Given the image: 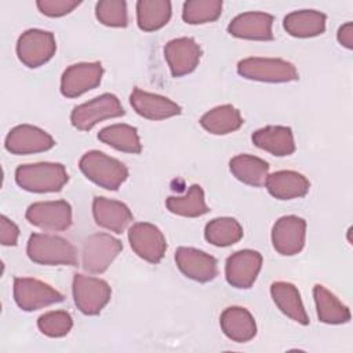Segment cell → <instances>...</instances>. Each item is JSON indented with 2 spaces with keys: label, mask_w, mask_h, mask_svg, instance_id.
Instances as JSON below:
<instances>
[{
  "label": "cell",
  "mask_w": 353,
  "mask_h": 353,
  "mask_svg": "<svg viewBox=\"0 0 353 353\" xmlns=\"http://www.w3.org/2000/svg\"><path fill=\"white\" fill-rule=\"evenodd\" d=\"M68 179V172L59 163L22 164L15 170L17 185L33 193L59 192Z\"/></svg>",
  "instance_id": "1"
},
{
  "label": "cell",
  "mask_w": 353,
  "mask_h": 353,
  "mask_svg": "<svg viewBox=\"0 0 353 353\" xmlns=\"http://www.w3.org/2000/svg\"><path fill=\"white\" fill-rule=\"evenodd\" d=\"M26 254L30 261L39 265H77V252L73 244L55 234L33 233L28 240Z\"/></svg>",
  "instance_id": "2"
},
{
  "label": "cell",
  "mask_w": 353,
  "mask_h": 353,
  "mask_svg": "<svg viewBox=\"0 0 353 353\" xmlns=\"http://www.w3.org/2000/svg\"><path fill=\"white\" fill-rule=\"evenodd\" d=\"M79 167L87 179L108 190H117L128 178V170L121 161L99 150L84 153Z\"/></svg>",
  "instance_id": "3"
},
{
  "label": "cell",
  "mask_w": 353,
  "mask_h": 353,
  "mask_svg": "<svg viewBox=\"0 0 353 353\" xmlns=\"http://www.w3.org/2000/svg\"><path fill=\"white\" fill-rule=\"evenodd\" d=\"M237 73L248 80L263 83H288L298 80L295 66L280 58L250 57L237 63Z\"/></svg>",
  "instance_id": "4"
},
{
  "label": "cell",
  "mask_w": 353,
  "mask_h": 353,
  "mask_svg": "<svg viewBox=\"0 0 353 353\" xmlns=\"http://www.w3.org/2000/svg\"><path fill=\"white\" fill-rule=\"evenodd\" d=\"M123 114L124 109L119 98L106 92L88 102L74 106L70 113V123L80 131H90L99 121L120 117Z\"/></svg>",
  "instance_id": "5"
},
{
  "label": "cell",
  "mask_w": 353,
  "mask_h": 353,
  "mask_svg": "<svg viewBox=\"0 0 353 353\" xmlns=\"http://www.w3.org/2000/svg\"><path fill=\"white\" fill-rule=\"evenodd\" d=\"M72 292L74 305L87 316L99 314L112 296V290L105 280L80 273L73 277Z\"/></svg>",
  "instance_id": "6"
},
{
  "label": "cell",
  "mask_w": 353,
  "mask_h": 353,
  "mask_svg": "<svg viewBox=\"0 0 353 353\" xmlns=\"http://www.w3.org/2000/svg\"><path fill=\"white\" fill-rule=\"evenodd\" d=\"M55 51V37L47 30H25L17 41L18 59L28 68H39L47 63L54 57Z\"/></svg>",
  "instance_id": "7"
},
{
  "label": "cell",
  "mask_w": 353,
  "mask_h": 353,
  "mask_svg": "<svg viewBox=\"0 0 353 353\" xmlns=\"http://www.w3.org/2000/svg\"><path fill=\"white\" fill-rule=\"evenodd\" d=\"M123 244L108 233H95L85 239L81 252L84 270L90 273H103L114 258L121 252Z\"/></svg>",
  "instance_id": "8"
},
{
  "label": "cell",
  "mask_w": 353,
  "mask_h": 353,
  "mask_svg": "<svg viewBox=\"0 0 353 353\" xmlns=\"http://www.w3.org/2000/svg\"><path fill=\"white\" fill-rule=\"evenodd\" d=\"M14 299L25 312L39 310L41 307L63 301V295L50 284L32 277L14 279Z\"/></svg>",
  "instance_id": "9"
},
{
  "label": "cell",
  "mask_w": 353,
  "mask_h": 353,
  "mask_svg": "<svg viewBox=\"0 0 353 353\" xmlns=\"http://www.w3.org/2000/svg\"><path fill=\"white\" fill-rule=\"evenodd\" d=\"M128 241L132 251L149 263H159L167 250L163 232L149 222L134 223L128 229Z\"/></svg>",
  "instance_id": "10"
},
{
  "label": "cell",
  "mask_w": 353,
  "mask_h": 353,
  "mask_svg": "<svg viewBox=\"0 0 353 353\" xmlns=\"http://www.w3.org/2000/svg\"><path fill=\"white\" fill-rule=\"evenodd\" d=\"M26 219L43 230L61 232L72 225V207L65 200L39 201L28 207Z\"/></svg>",
  "instance_id": "11"
},
{
  "label": "cell",
  "mask_w": 353,
  "mask_h": 353,
  "mask_svg": "<svg viewBox=\"0 0 353 353\" xmlns=\"http://www.w3.org/2000/svg\"><path fill=\"white\" fill-rule=\"evenodd\" d=\"M103 68L101 62H80L66 68L61 77V92L66 98H76L101 84Z\"/></svg>",
  "instance_id": "12"
},
{
  "label": "cell",
  "mask_w": 353,
  "mask_h": 353,
  "mask_svg": "<svg viewBox=\"0 0 353 353\" xmlns=\"http://www.w3.org/2000/svg\"><path fill=\"white\" fill-rule=\"evenodd\" d=\"M306 239V222L296 215L279 218L272 229L273 248L281 255H295L302 251Z\"/></svg>",
  "instance_id": "13"
},
{
  "label": "cell",
  "mask_w": 353,
  "mask_h": 353,
  "mask_svg": "<svg viewBox=\"0 0 353 353\" xmlns=\"http://www.w3.org/2000/svg\"><path fill=\"white\" fill-rule=\"evenodd\" d=\"M262 268V255L254 250H240L232 254L225 263L226 281L236 288H250Z\"/></svg>",
  "instance_id": "14"
},
{
  "label": "cell",
  "mask_w": 353,
  "mask_h": 353,
  "mask_svg": "<svg viewBox=\"0 0 353 353\" xmlns=\"http://www.w3.org/2000/svg\"><path fill=\"white\" fill-rule=\"evenodd\" d=\"M54 138L44 130L30 125L21 124L14 127L6 137L4 146L12 154H32L50 150L54 148Z\"/></svg>",
  "instance_id": "15"
},
{
  "label": "cell",
  "mask_w": 353,
  "mask_h": 353,
  "mask_svg": "<svg viewBox=\"0 0 353 353\" xmlns=\"http://www.w3.org/2000/svg\"><path fill=\"white\" fill-rule=\"evenodd\" d=\"M178 269L189 279L199 283H208L218 276L216 259L197 248L179 247L175 251Z\"/></svg>",
  "instance_id": "16"
},
{
  "label": "cell",
  "mask_w": 353,
  "mask_h": 353,
  "mask_svg": "<svg viewBox=\"0 0 353 353\" xmlns=\"http://www.w3.org/2000/svg\"><path fill=\"white\" fill-rule=\"evenodd\" d=\"M164 58L174 77L192 73L201 58V48L192 37L170 40L164 47Z\"/></svg>",
  "instance_id": "17"
},
{
  "label": "cell",
  "mask_w": 353,
  "mask_h": 353,
  "mask_svg": "<svg viewBox=\"0 0 353 353\" xmlns=\"http://www.w3.org/2000/svg\"><path fill=\"white\" fill-rule=\"evenodd\" d=\"M273 17L266 12L248 11L234 17L228 25V32L237 37L245 40H273Z\"/></svg>",
  "instance_id": "18"
},
{
  "label": "cell",
  "mask_w": 353,
  "mask_h": 353,
  "mask_svg": "<svg viewBox=\"0 0 353 353\" xmlns=\"http://www.w3.org/2000/svg\"><path fill=\"white\" fill-rule=\"evenodd\" d=\"M132 109L148 120H164L181 113V106L167 97L134 88L130 95Z\"/></svg>",
  "instance_id": "19"
},
{
  "label": "cell",
  "mask_w": 353,
  "mask_h": 353,
  "mask_svg": "<svg viewBox=\"0 0 353 353\" xmlns=\"http://www.w3.org/2000/svg\"><path fill=\"white\" fill-rule=\"evenodd\" d=\"M92 215L97 225L114 233L124 232L134 218L132 212L124 203L106 197L94 199Z\"/></svg>",
  "instance_id": "20"
},
{
  "label": "cell",
  "mask_w": 353,
  "mask_h": 353,
  "mask_svg": "<svg viewBox=\"0 0 353 353\" xmlns=\"http://www.w3.org/2000/svg\"><path fill=\"white\" fill-rule=\"evenodd\" d=\"M251 139L256 148L277 157L290 156L295 152L294 134L290 127L268 125L256 130Z\"/></svg>",
  "instance_id": "21"
},
{
  "label": "cell",
  "mask_w": 353,
  "mask_h": 353,
  "mask_svg": "<svg viewBox=\"0 0 353 353\" xmlns=\"http://www.w3.org/2000/svg\"><path fill=\"white\" fill-rule=\"evenodd\" d=\"M223 334L237 343L251 341L256 335V323L252 314L241 306L226 307L219 319Z\"/></svg>",
  "instance_id": "22"
},
{
  "label": "cell",
  "mask_w": 353,
  "mask_h": 353,
  "mask_svg": "<svg viewBox=\"0 0 353 353\" xmlns=\"http://www.w3.org/2000/svg\"><path fill=\"white\" fill-rule=\"evenodd\" d=\"M265 186L273 197L279 200H292L303 197L309 192L310 183L296 171L283 170L268 175Z\"/></svg>",
  "instance_id": "23"
},
{
  "label": "cell",
  "mask_w": 353,
  "mask_h": 353,
  "mask_svg": "<svg viewBox=\"0 0 353 353\" xmlns=\"http://www.w3.org/2000/svg\"><path fill=\"white\" fill-rule=\"evenodd\" d=\"M270 295L276 306L290 319L299 324H309L307 313L303 307L298 288L287 281H274L270 285Z\"/></svg>",
  "instance_id": "24"
},
{
  "label": "cell",
  "mask_w": 353,
  "mask_h": 353,
  "mask_svg": "<svg viewBox=\"0 0 353 353\" xmlns=\"http://www.w3.org/2000/svg\"><path fill=\"white\" fill-rule=\"evenodd\" d=\"M325 15L316 10L292 11L284 17L283 26L294 37H314L325 30Z\"/></svg>",
  "instance_id": "25"
},
{
  "label": "cell",
  "mask_w": 353,
  "mask_h": 353,
  "mask_svg": "<svg viewBox=\"0 0 353 353\" xmlns=\"http://www.w3.org/2000/svg\"><path fill=\"white\" fill-rule=\"evenodd\" d=\"M230 172L240 182L250 186H263L269 175V164L251 154H237L229 161Z\"/></svg>",
  "instance_id": "26"
},
{
  "label": "cell",
  "mask_w": 353,
  "mask_h": 353,
  "mask_svg": "<svg viewBox=\"0 0 353 353\" xmlns=\"http://www.w3.org/2000/svg\"><path fill=\"white\" fill-rule=\"evenodd\" d=\"M313 298L316 303L317 317L325 324H343L350 320V310L324 285L313 287Z\"/></svg>",
  "instance_id": "27"
},
{
  "label": "cell",
  "mask_w": 353,
  "mask_h": 353,
  "mask_svg": "<svg viewBox=\"0 0 353 353\" xmlns=\"http://www.w3.org/2000/svg\"><path fill=\"white\" fill-rule=\"evenodd\" d=\"M243 123L240 112L232 105L216 106L204 113L200 119V125L214 135H226L237 131Z\"/></svg>",
  "instance_id": "28"
},
{
  "label": "cell",
  "mask_w": 353,
  "mask_h": 353,
  "mask_svg": "<svg viewBox=\"0 0 353 353\" xmlns=\"http://www.w3.org/2000/svg\"><path fill=\"white\" fill-rule=\"evenodd\" d=\"M171 18V3L168 0H139L137 3V22L145 32L159 30Z\"/></svg>",
  "instance_id": "29"
},
{
  "label": "cell",
  "mask_w": 353,
  "mask_h": 353,
  "mask_svg": "<svg viewBox=\"0 0 353 353\" xmlns=\"http://www.w3.org/2000/svg\"><path fill=\"white\" fill-rule=\"evenodd\" d=\"M98 139L120 152L138 154L142 150L137 128L128 124L108 125L98 132Z\"/></svg>",
  "instance_id": "30"
},
{
  "label": "cell",
  "mask_w": 353,
  "mask_h": 353,
  "mask_svg": "<svg viewBox=\"0 0 353 353\" xmlns=\"http://www.w3.org/2000/svg\"><path fill=\"white\" fill-rule=\"evenodd\" d=\"M167 210L175 215L196 218L210 211L200 185H192L183 196H171L165 201Z\"/></svg>",
  "instance_id": "31"
},
{
  "label": "cell",
  "mask_w": 353,
  "mask_h": 353,
  "mask_svg": "<svg viewBox=\"0 0 353 353\" xmlns=\"http://www.w3.org/2000/svg\"><path fill=\"white\" fill-rule=\"evenodd\" d=\"M204 237L212 245L228 247L241 240L243 228L234 218H214L205 225Z\"/></svg>",
  "instance_id": "32"
},
{
  "label": "cell",
  "mask_w": 353,
  "mask_h": 353,
  "mask_svg": "<svg viewBox=\"0 0 353 353\" xmlns=\"http://www.w3.org/2000/svg\"><path fill=\"white\" fill-rule=\"evenodd\" d=\"M222 14L221 0H189L183 3L182 19L190 25L216 21Z\"/></svg>",
  "instance_id": "33"
},
{
  "label": "cell",
  "mask_w": 353,
  "mask_h": 353,
  "mask_svg": "<svg viewBox=\"0 0 353 353\" xmlns=\"http://www.w3.org/2000/svg\"><path fill=\"white\" fill-rule=\"evenodd\" d=\"M97 19L110 28H125L128 23L127 4L124 0H102L95 6Z\"/></svg>",
  "instance_id": "34"
},
{
  "label": "cell",
  "mask_w": 353,
  "mask_h": 353,
  "mask_svg": "<svg viewBox=\"0 0 353 353\" xmlns=\"http://www.w3.org/2000/svg\"><path fill=\"white\" fill-rule=\"evenodd\" d=\"M39 330L51 338H61L69 334L73 327L72 316L65 310H52L41 314L37 320Z\"/></svg>",
  "instance_id": "35"
},
{
  "label": "cell",
  "mask_w": 353,
  "mask_h": 353,
  "mask_svg": "<svg viewBox=\"0 0 353 353\" xmlns=\"http://www.w3.org/2000/svg\"><path fill=\"white\" fill-rule=\"evenodd\" d=\"M39 11L47 17L58 18L63 17L69 12H72L77 6H80V1H72V0H39L36 3Z\"/></svg>",
  "instance_id": "36"
},
{
  "label": "cell",
  "mask_w": 353,
  "mask_h": 353,
  "mask_svg": "<svg viewBox=\"0 0 353 353\" xmlns=\"http://www.w3.org/2000/svg\"><path fill=\"white\" fill-rule=\"evenodd\" d=\"M0 241L3 245H15L18 241V236H19V229L18 226L8 219L6 215L0 216Z\"/></svg>",
  "instance_id": "37"
},
{
  "label": "cell",
  "mask_w": 353,
  "mask_h": 353,
  "mask_svg": "<svg viewBox=\"0 0 353 353\" xmlns=\"http://www.w3.org/2000/svg\"><path fill=\"white\" fill-rule=\"evenodd\" d=\"M336 39L339 41L341 46L346 47L347 50L353 48V23L352 22H346L343 23L336 33Z\"/></svg>",
  "instance_id": "38"
}]
</instances>
